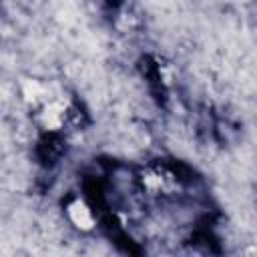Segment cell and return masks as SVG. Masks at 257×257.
<instances>
[{
	"mask_svg": "<svg viewBox=\"0 0 257 257\" xmlns=\"http://www.w3.org/2000/svg\"><path fill=\"white\" fill-rule=\"evenodd\" d=\"M66 213H68L70 223H72L74 227L82 229V231H90V229L94 227V223H96L92 209H90V207L86 205V201H82V199L70 201L68 207H66Z\"/></svg>",
	"mask_w": 257,
	"mask_h": 257,
	"instance_id": "cell-1",
	"label": "cell"
}]
</instances>
